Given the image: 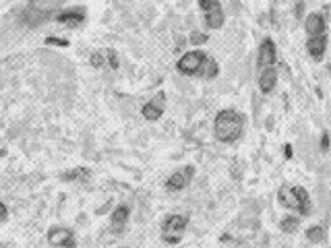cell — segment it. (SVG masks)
<instances>
[{
    "label": "cell",
    "mask_w": 331,
    "mask_h": 248,
    "mask_svg": "<svg viewBox=\"0 0 331 248\" xmlns=\"http://www.w3.org/2000/svg\"><path fill=\"white\" fill-rule=\"evenodd\" d=\"M273 62H275V43L271 40H265L259 50V66L269 68V66H273Z\"/></svg>",
    "instance_id": "10"
},
{
    "label": "cell",
    "mask_w": 331,
    "mask_h": 248,
    "mask_svg": "<svg viewBox=\"0 0 331 248\" xmlns=\"http://www.w3.org/2000/svg\"><path fill=\"white\" fill-rule=\"evenodd\" d=\"M286 157H292V145H286Z\"/></svg>",
    "instance_id": "26"
},
{
    "label": "cell",
    "mask_w": 331,
    "mask_h": 248,
    "mask_svg": "<svg viewBox=\"0 0 331 248\" xmlns=\"http://www.w3.org/2000/svg\"><path fill=\"white\" fill-rule=\"evenodd\" d=\"M307 238L310 242H321L325 238V232H323V227L321 226H312V227H309L307 229Z\"/></svg>",
    "instance_id": "17"
},
{
    "label": "cell",
    "mask_w": 331,
    "mask_h": 248,
    "mask_svg": "<svg viewBox=\"0 0 331 248\" xmlns=\"http://www.w3.org/2000/svg\"><path fill=\"white\" fill-rule=\"evenodd\" d=\"M190 41L195 43H203V41H207V35H203V33H199V31H193V35H190Z\"/></svg>",
    "instance_id": "21"
},
{
    "label": "cell",
    "mask_w": 331,
    "mask_h": 248,
    "mask_svg": "<svg viewBox=\"0 0 331 248\" xmlns=\"http://www.w3.org/2000/svg\"><path fill=\"white\" fill-rule=\"evenodd\" d=\"M280 227H282V232H288V234H292V232H296V227H298V217H286L282 224H280Z\"/></svg>",
    "instance_id": "18"
},
{
    "label": "cell",
    "mask_w": 331,
    "mask_h": 248,
    "mask_svg": "<svg viewBox=\"0 0 331 248\" xmlns=\"http://www.w3.org/2000/svg\"><path fill=\"white\" fill-rule=\"evenodd\" d=\"M294 194L298 197V203H300V211L298 213L300 215H309L310 213V197H309V192L302 188V186H294Z\"/></svg>",
    "instance_id": "14"
},
{
    "label": "cell",
    "mask_w": 331,
    "mask_h": 248,
    "mask_svg": "<svg viewBox=\"0 0 331 248\" xmlns=\"http://www.w3.org/2000/svg\"><path fill=\"white\" fill-rule=\"evenodd\" d=\"M75 178L87 180V178H89V172L83 170V167H79V170H75V172H71V174H64V180H75Z\"/></svg>",
    "instance_id": "19"
},
{
    "label": "cell",
    "mask_w": 331,
    "mask_h": 248,
    "mask_svg": "<svg viewBox=\"0 0 331 248\" xmlns=\"http://www.w3.org/2000/svg\"><path fill=\"white\" fill-rule=\"evenodd\" d=\"M193 174H195V167H193V165H186L185 170L172 174L170 178H168V182H166V186H168L170 190H182V188H186L188 182L193 180Z\"/></svg>",
    "instance_id": "5"
},
{
    "label": "cell",
    "mask_w": 331,
    "mask_h": 248,
    "mask_svg": "<svg viewBox=\"0 0 331 248\" xmlns=\"http://www.w3.org/2000/svg\"><path fill=\"white\" fill-rule=\"evenodd\" d=\"M217 75V64H215V60L213 58H205V62H203V66H201V70H199V77H205V79H213Z\"/></svg>",
    "instance_id": "16"
},
{
    "label": "cell",
    "mask_w": 331,
    "mask_h": 248,
    "mask_svg": "<svg viewBox=\"0 0 331 248\" xmlns=\"http://www.w3.org/2000/svg\"><path fill=\"white\" fill-rule=\"evenodd\" d=\"M199 6L205 11V23L209 29H220L224 25V11L217 0H199Z\"/></svg>",
    "instance_id": "3"
},
{
    "label": "cell",
    "mask_w": 331,
    "mask_h": 248,
    "mask_svg": "<svg viewBox=\"0 0 331 248\" xmlns=\"http://www.w3.org/2000/svg\"><path fill=\"white\" fill-rule=\"evenodd\" d=\"M126 219H128V207L123 205V207H118L114 213H112V226H114L116 229H120L126 224Z\"/></svg>",
    "instance_id": "15"
},
{
    "label": "cell",
    "mask_w": 331,
    "mask_h": 248,
    "mask_svg": "<svg viewBox=\"0 0 331 248\" xmlns=\"http://www.w3.org/2000/svg\"><path fill=\"white\" fill-rule=\"evenodd\" d=\"M91 66L93 68H103V66H106V60H103V56L100 54V52L91 54Z\"/></svg>",
    "instance_id": "20"
},
{
    "label": "cell",
    "mask_w": 331,
    "mask_h": 248,
    "mask_svg": "<svg viewBox=\"0 0 331 248\" xmlns=\"http://www.w3.org/2000/svg\"><path fill=\"white\" fill-rule=\"evenodd\" d=\"M321 147H323V151H327V147H329V137L323 135V139H321Z\"/></svg>",
    "instance_id": "24"
},
{
    "label": "cell",
    "mask_w": 331,
    "mask_h": 248,
    "mask_svg": "<svg viewBox=\"0 0 331 248\" xmlns=\"http://www.w3.org/2000/svg\"><path fill=\"white\" fill-rule=\"evenodd\" d=\"M56 21L62 23V25H71V27H75V25L85 21V8H68V11L56 15Z\"/></svg>",
    "instance_id": "9"
},
{
    "label": "cell",
    "mask_w": 331,
    "mask_h": 248,
    "mask_svg": "<svg viewBox=\"0 0 331 248\" xmlns=\"http://www.w3.org/2000/svg\"><path fill=\"white\" fill-rule=\"evenodd\" d=\"M186 224H188L186 215H170L162 226V238L168 244H178L186 229Z\"/></svg>",
    "instance_id": "2"
},
{
    "label": "cell",
    "mask_w": 331,
    "mask_h": 248,
    "mask_svg": "<svg viewBox=\"0 0 331 248\" xmlns=\"http://www.w3.org/2000/svg\"><path fill=\"white\" fill-rule=\"evenodd\" d=\"M205 54L203 52H188V54H185L180 60H178V70L182 75H188V77H193V75H199V70H201L203 66V62H205Z\"/></svg>",
    "instance_id": "4"
},
{
    "label": "cell",
    "mask_w": 331,
    "mask_h": 248,
    "mask_svg": "<svg viewBox=\"0 0 331 248\" xmlns=\"http://www.w3.org/2000/svg\"><path fill=\"white\" fill-rule=\"evenodd\" d=\"M46 43L50 46H68V40H58V38H46Z\"/></svg>",
    "instance_id": "22"
},
{
    "label": "cell",
    "mask_w": 331,
    "mask_h": 248,
    "mask_svg": "<svg viewBox=\"0 0 331 248\" xmlns=\"http://www.w3.org/2000/svg\"><path fill=\"white\" fill-rule=\"evenodd\" d=\"M275 83H277V73H275V68H273V66L263 68V73H261V79H259V89L263 91V93H271L273 87H275Z\"/></svg>",
    "instance_id": "11"
},
{
    "label": "cell",
    "mask_w": 331,
    "mask_h": 248,
    "mask_svg": "<svg viewBox=\"0 0 331 248\" xmlns=\"http://www.w3.org/2000/svg\"><path fill=\"white\" fill-rule=\"evenodd\" d=\"M307 33L309 35H323L325 33V19L321 15L307 17Z\"/></svg>",
    "instance_id": "12"
},
{
    "label": "cell",
    "mask_w": 331,
    "mask_h": 248,
    "mask_svg": "<svg viewBox=\"0 0 331 248\" xmlns=\"http://www.w3.org/2000/svg\"><path fill=\"white\" fill-rule=\"evenodd\" d=\"M242 126H245V118H242L238 112L222 110L220 114H217L215 124H213L215 139L222 141V143H232V141H236L240 137Z\"/></svg>",
    "instance_id": "1"
},
{
    "label": "cell",
    "mask_w": 331,
    "mask_h": 248,
    "mask_svg": "<svg viewBox=\"0 0 331 248\" xmlns=\"http://www.w3.org/2000/svg\"><path fill=\"white\" fill-rule=\"evenodd\" d=\"M325 48H327V35H310L309 41H307V50L309 54L315 58V60H321L325 54Z\"/></svg>",
    "instance_id": "8"
},
{
    "label": "cell",
    "mask_w": 331,
    "mask_h": 248,
    "mask_svg": "<svg viewBox=\"0 0 331 248\" xmlns=\"http://www.w3.org/2000/svg\"><path fill=\"white\" fill-rule=\"evenodd\" d=\"M108 60H110V66L112 68H118V58H116V54H114V50H108Z\"/></svg>",
    "instance_id": "23"
},
{
    "label": "cell",
    "mask_w": 331,
    "mask_h": 248,
    "mask_svg": "<svg viewBox=\"0 0 331 248\" xmlns=\"http://www.w3.org/2000/svg\"><path fill=\"white\" fill-rule=\"evenodd\" d=\"M0 213H2L0 217H2V221H4L6 219V205H0Z\"/></svg>",
    "instance_id": "25"
},
{
    "label": "cell",
    "mask_w": 331,
    "mask_h": 248,
    "mask_svg": "<svg viewBox=\"0 0 331 248\" xmlns=\"http://www.w3.org/2000/svg\"><path fill=\"white\" fill-rule=\"evenodd\" d=\"M48 242L52 246H68V248H73L75 246V238H73L71 229L54 227V229H50V234H48Z\"/></svg>",
    "instance_id": "7"
},
{
    "label": "cell",
    "mask_w": 331,
    "mask_h": 248,
    "mask_svg": "<svg viewBox=\"0 0 331 248\" xmlns=\"http://www.w3.org/2000/svg\"><path fill=\"white\" fill-rule=\"evenodd\" d=\"M164 103H166V93L160 91V93H155L153 100H149V103H145L143 105V116L145 120H158L162 114H164Z\"/></svg>",
    "instance_id": "6"
},
{
    "label": "cell",
    "mask_w": 331,
    "mask_h": 248,
    "mask_svg": "<svg viewBox=\"0 0 331 248\" xmlns=\"http://www.w3.org/2000/svg\"><path fill=\"white\" fill-rule=\"evenodd\" d=\"M280 203L284 207H290V209H296V211H300V203H298V197L294 194V190L292 188H282L280 190Z\"/></svg>",
    "instance_id": "13"
}]
</instances>
